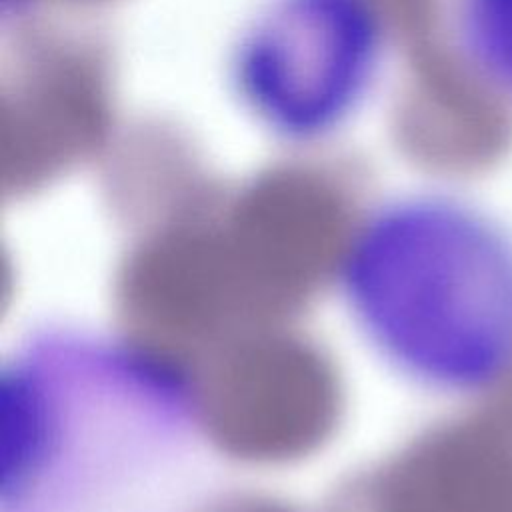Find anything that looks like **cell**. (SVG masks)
Instances as JSON below:
<instances>
[{"mask_svg":"<svg viewBox=\"0 0 512 512\" xmlns=\"http://www.w3.org/2000/svg\"><path fill=\"white\" fill-rule=\"evenodd\" d=\"M200 436L176 362L44 334L2 374V512H180Z\"/></svg>","mask_w":512,"mask_h":512,"instance_id":"6da1fadb","label":"cell"},{"mask_svg":"<svg viewBox=\"0 0 512 512\" xmlns=\"http://www.w3.org/2000/svg\"><path fill=\"white\" fill-rule=\"evenodd\" d=\"M486 228L480 214L440 194L398 196L354 218L342 290L368 342L402 372L460 378L470 304L462 256Z\"/></svg>","mask_w":512,"mask_h":512,"instance_id":"7a4b0ae2","label":"cell"},{"mask_svg":"<svg viewBox=\"0 0 512 512\" xmlns=\"http://www.w3.org/2000/svg\"><path fill=\"white\" fill-rule=\"evenodd\" d=\"M390 52L380 0H262L236 32L226 80L270 138L312 146L366 108Z\"/></svg>","mask_w":512,"mask_h":512,"instance_id":"3957f363","label":"cell"},{"mask_svg":"<svg viewBox=\"0 0 512 512\" xmlns=\"http://www.w3.org/2000/svg\"><path fill=\"white\" fill-rule=\"evenodd\" d=\"M190 376L202 438L252 464L310 454L342 410L332 362L280 324L224 340L198 358Z\"/></svg>","mask_w":512,"mask_h":512,"instance_id":"277c9868","label":"cell"},{"mask_svg":"<svg viewBox=\"0 0 512 512\" xmlns=\"http://www.w3.org/2000/svg\"><path fill=\"white\" fill-rule=\"evenodd\" d=\"M448 36L468 76L512 102V0H450Z\"/></svg>","mask_w":512,"mask_h":512,"instance_id":"5b68a950","label":"cell"}]
</instances>
